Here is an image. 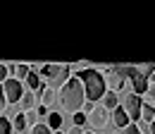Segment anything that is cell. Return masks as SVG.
Listing matches in <instances>:
<instances>
[{"mask_svg": "<svg viewBox=\"0 0 155 134\" xmlns=\"http://www.w3.org/2000/svg\"><path fill=\"white\" fill-rule=\"evenodd\" d=\"M110 122H112V117L107 115V108H105L103 103H96L93 110L88 113V125H91L93 129H105Z\"/></svg>", "mask_w": 155, "mask_h": 134, "instance_id": "obj_6", "label": "cell"}, {"mask_svg": "<svg viewBox=\"0 0 155 134\" xmlns=\"http://www.w3.org/2000/svg\"><path fill=\"white\" fill-rule=\"evenodd\" d=\"M55 134H62V132H55Z\"/></svg>", "mask_w": 155, "mask_h": 134, "instance_id": "obj_30", "label": "cell"}, {"mask_svg": "<svg viewBox=\"0 0 155 134\" xmlns=\"http://www.w3.org/2000/svg\"><path fill=\"white\" fill-rule=\"evenodd\" d=\"M12 127H15L17 132H24V129L29 127V125H26V115H24V113H17V115H15V120H12Z\"/></svg>", "mask_w": 155, "mask_h": 134, "instance_id": "obj_16", "label": "cell"}, {"mask_svg": "<svg viewBox=\"0 0 155 134\" xmlns=\"http://www.w3.org/2000/svg\"><path fill=\"white\" fill-rule=\"evenodd\" d=\"M105 81H107V89L115 91V94H119V91L124 89V77L112 72V67H110V77H105Z\"/></svg>", "mask_w": 155, "mask_h": 134, "instance_id": "obj_10", "label": "cell"}, {"mask_svg": "<svg viewBox=\"0 0 155 134\" xmlns=\"http://www.w3.org/2000/svg\"><path fill=\"white\" fill-rule=\"evenodd\" d=\"M112 125H115L117 129H127L129 125H131V120H129V115H127V110L122 108V105H117L115 110H112Z\"/></svg>", "mask_w": 155, "mask_h": 134, "instance_id": "obj_8", "label": "cell"}, {"mask_svg": "<svg viewBox=\"0 0 155 134\" xmlns=\"http://www.w3.org/2000/svg\"><path fill=\"white\" fill-rule=\"evenodd\" d=\"M141 120H143V122H150V125L155 122V108L150 105V103H146V101H143V110H141Z\"/></svg>", "mask_w": 155, "mask_h": 134, "instance_id": "obj_14", "label": "cell"}, {"mask_svg": "<svg viewBox=\"0 0 155 134\" xmlns=\"http://www.w3.org/2000/svg\"><path fill=\"white\" fill-rule=\"evenodd\" d=\"M10 79V70H7V65H0V84H5Z\"/></svg>", "mask_w": 155, "mask_h": 134, "instance_id": "obj_24", "label": "cell"}, {"mask_svg": "<svg viewBox=\"0 0 155 134\" xmlns=\"http://www.w3.org/2000/svg\"><path fill=\"white\" fill-rule=\"evenodd\" d=\"M60 103H62V110L64 113L77 115V113L84 110V105L88 101H86V91H84V84H81L79 77H72L67 81V86L60 91Z\"/></svg>", "mask_w": 155, "mask_h": 134, "instance_id": "obj_1", "label": "cell"}, {"mask_svg": "<svg viewBox=\"0 0 155 134\" xmlns=\"http://www.w3.org/2000/svg\"><path fill=\"white\" fill-rule=\"evenodd\" d=\"M2 89H5V96H7V103H10V105H12V103H21L24 91H21V81L19 79L10 77V79L2 84Z\"/></svg>", "mask_w": 155, "mask_h": 134, "instance_id": "obj_7", "label": "cell"}, {"mask_svg": "<svg viewBox=\"0 0 155 134\" xmlns=\"http://www.w3.org/2000/svg\"><path fill=\"white\" fill-rule=\"evenodd\" d=\"M122 134H143V132H141V127H136V125H129L127 129H122Z\"/></svg>", "mask_w": 155, "mask_h": 134, "instance_id": "obj_25", "label": "cell"}, {"mask_svg": "<svg viewBox=\"0 0 155 134\" xmlns=\"http://www.w3.org/2000/svg\"><path fill=\"white\" fill-rule=\"evenodd\" d=\"M10 103H7V96H5V89H2V84H0V117L5 115V108H7Z\"/></svg>", "mask_w": 155, "mask_h": 134, "instance_id": "obj_21", "label": "cell"}, {"mask_svg": "<svg viewBox=\"0 0 155 134\" xmlns=\"http://www.w3.org/2000/svg\"><path fill=\"white\" fill-rule=\"evenodd\" d=\"M62 120H64V117H62L60 113H50V115H48V122H45V125L50 127V132H53V129H55V132H60V127H62Z\"/></svg>", "mask_w": 155, "mask_h": 134, "instance_id": "obj_13", "label": "cell"}, {"mask_svg": "<svg viewBox=\"0 0 155 134\" xmlns=\"http://www.w3.org/2000/svg\"><path fill=\"white\" fill-rule=\"evenodd\" d=\"M24 115H26V125H29V129L38 125V113H36V110H29V113H24Z\"/></svg>", "mask_w": 155, "mask_h": 134, "instance_id": "obj_19", "label": "cell"}, {"mask_svg": "<svg viewBox=\"0 0 155 134\" xmlns=\"http://www.w3.org/2000/svg\"><path fill=\"white\" fill-rule=\"evenodd\" d=\"M67 134H86V132H84L81 127H72V129H69V132H67Z\"/></svg>", "mask_w": 155, "mask_h": 134, "instance_id": "obj_27", "label": "cell"}, {"mask_svg": "<svg viewBox=\"0 0 155 134\" xmlns=\"http://www.w3.org/2000/svg\"><path fill=\"white\" fill-rule=\"evenodd\" d=\"M148 98H146V103H150V105H153L155 108V84H150V86H148Z\"/></svg>", "mask_w": 155, "mask_h": 134, "instance_id": "obj_23", "label": "cell"}, {"mask_svg": "<svg viewBox=\"0 0 155 134\" xmlns=\"http://www.w3.org/2000/svg\"><path fill=\"white\" fill-rule=\"evenodd\" d=\"M36 113H38V117H48V108H45V105H38V108H36Z\"/></svg>", "mask_w": 155, "mask_h": 134, "instance_id": "obj_26", "label": "cell"}, {"mask_svg": "<svg viewBox=\"0 0 155 134\" xmlns=\"http://www.w3.org/2000/svg\"><path fill=\"white\" fill-rule=\"evenodd\" d=\"M69 65H64V62H50V65H41L38 67V74L43 79V84L45 86H50V89H55V91H62L64 86H67V81L72 79L69 77Z\"/></svg>", "mask_w": 155, "mask_h": 134, "instance_id": "obj_3", "label": "cell"}, {"mask_svg": "<svg viewBox=\"0 0 155 134\" xmlns=\"http://www.w3.org/2000/svg\"><path fill=\"white\" fill-rule=\"evenodd\" d=\"M24 84H26V89H29V91H34V94H41V91L45 89V84H43L41 74H38V72H34V70H31V74L26 77V81H24Z\"/></svg>", "mask_w": 155, "mask_h": 134, "instance_id": "obj_9", "label": "cell"}, {"mask_svg": "<svg viewBox=\"0 0 155 134\" xmlns=\"http://www.w3.org/2000/svg\"><path fill=\"white\" fill-rule=\"evenodd\" d=\"M86 134H96V132H86Z\"/></svg>", "mask_w": 155, "mask_h": 134, "instance_id": "obj_29", "label": "cell"}, {"mask_svg": "<svg viewBox=\"0 0 155 134\" xmlns=\"http://www.w3.org/2000/svg\"><path fill=\"white\" fill-rule=\"evenodd\" d=\"M29 134H50V127H48V125H43V122H38L36 127H31V129H29Z\"/></svg>", "mask_w": 155, "mask_h": 134, "instance_id": "obj_20", "label": "cell"}, {"mask_svg": "<svg viewBox=\"0 0 155 134\" xmlns=\"http://www.w3.org/2000/svg\"><path fill=\"white\" fill-rule=\"evenodd\" d=\"M12 120H7V117H0V134H12Z\"/></svg>", "mask_w": 155, "mask_h": 134, "instance_id": "obj_18", "label": "cell"}, {"mask_svg": "<svg viewBox=\"0 0 155 134\" xmlns=\"http://www.w3.org/2000/svg\"><path fill=\"white\" fill-rule=\"evenodd\" d=\"M122 108L127 110V115H129V120H131V125H136L138 120H141V110H143V98L138 94H127L124 98H122Z\"/></svg>", "mask_w": 155, "mask_h": 134, "instance_id": "obj_5", "label": "cell"}, {"mask_svg": "<svg viewBox=\"0 0 155 134\" xmlns=\"http://www.w3.org/2000/svg\"><path fill=\"white\" fill-rule=\"evenodd\" d=\"M150 134H155V122H153V125H150Z\"/></svg>", "mask_w": 155, "mask_h": 134, "instance_id": "obj_28", "label": "cell"}, {"mask_svg": "<svg viewBox=\"0 0 155 134\" xmlns=\"http://www.w3.org/2000/svg\"><path fill=\"white\" fill-rule=\"evenodd\" d=\"M100 103H103V105H105L107 110H115V108H117V94L107 89V94L103 96V101H100Z\"/></svg>", "mask_w": 155, "mask_h": 134, "instance_id": "obj_15", "label": "cell"}, {"mask_svg": "<svg viewBox=\"0 0 155 134\" xmlns=\"http://www.w3.org/2000/svg\"><path fill=\"white\" fill-rule=\"evenodd\" d=\"M31 74V67L29 65H17V70H15V79H21V81H26V77Z\"/></svg>", "mask_w": 155, "mask_h": 134, "instance_id": "obj_17", "label": "cell"}, {"mask_svg": "<svg viewBox=\"0 0 155 134\" xmlns=\"http://www.w3.org/2000/svg\"><path fill=\"white\" fill-rule=\"evenodd\" d=\"M112 72H117V74H122V77H129V79H131V89H134V94H138V96H146V94H148L150 81H148V77L143 74L138 67L115 65V67H112Z\"/></svg>", "mask_w": 155, "mask_h": 134, "instance_id": "obj_4", "label": "cell"}, {"mask_svg": "<svg viewBox=\"0 0 155 134\" xmlns=\"http://www.w3.org/2000/svg\"><path fill=\"white\" fill-rule=\"evenodd\" d=\"M77 77L81 79V84H84V91H86V101H88V103L96 105L98 101H103V96L107 94V81H105V74H103V72H98L93 67H86V70H81Z\"/></svg>", "mask_w": 155, "mask_h": 134, "instance_id": "obj_2", "label": "cell"}, {"mask_svg": "<svg viewBox=\"0 0 155 134\" xmlns=\"http://www.w3.org/2000/svg\"><path fill=\"white\" fill-rule=\"evenodd\" d=\"M86 122H88V115L84 113V110L74 115V127H81V125H86Z\"/></svg>", "mask_w": 155, "mask_h": 134, "instance_id": "obj_22", "label": "cell"}, {"mask_svg": "<svg viewBox=\"0 0 155 134\" xmlns=\"http://www.w3.org/2000/svg\"><path fill=\"white\" fill-rule=\"evenodd\" d=\"M36 96H38L41 105H45V108H50V105H53V103L60 98V94L55 91V89H50V86H45V89H43L41 94H36Z\"/></svg>", "mask_w": 155, "mask_h": 134, "instance_id": "obj_11", "label": "cell"}, {"mask_svg": "<svg viewBox=\"0 0 155 134\" xmlns=\"http://www.w3.org/2000/svg\"><path fill=\"white\" fill-rule=\"evenodd\" d=\"M36 98H38V96L34 94V91H24V96H21V113L36 110V108H38V105H36Z\"/></svg>", "mask_w": 155, "mask_h": 134, "instance_id": "obj_12", "label": "cell"}]
</instances>
